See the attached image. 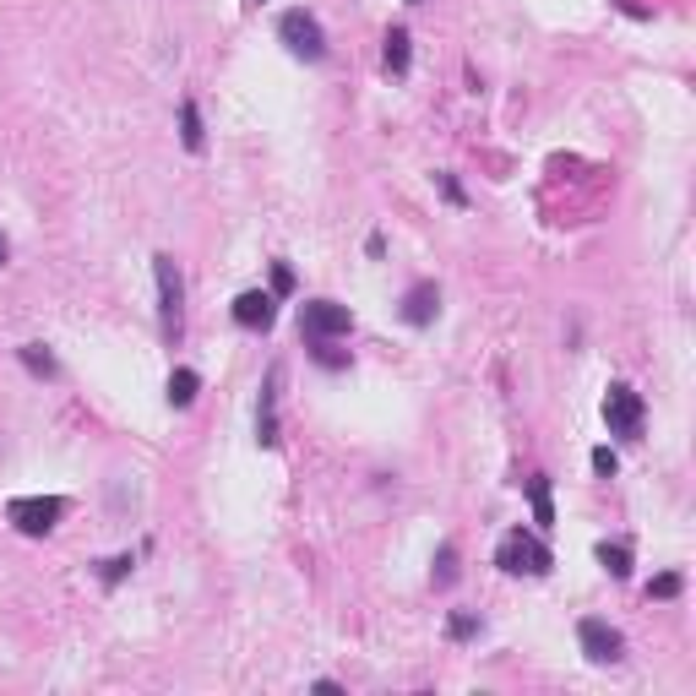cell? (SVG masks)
<instances>
[{"label": "cell", "mask_w": 696, "mask_h": 696, "mask_svg": "<svg viewBox=\"0 0 696 696\" xmlns=\"http://www.w3.org/2000/svg\"><path fill=\"white\" fill-rule=\"evenodd\" d=\"M528 501H533V522H539V528H555V506H550V479H544V474H533V479H528Z\"/></svg>", "instance_id": "cell-11"}, {"label": "cell", "mask_w": 696, "mask_h": 696, "mask_svg": "<svg viewBox=\"0 0 696 696\" xmlns=\"http://www.w3.org/2000/svg\"><path fill=\"white\" fill-rule=\"evenodd\" d=\"M278 33H283V44H289L300 60H321V55H327V33H321V22L310 17V11H283Z\"/></svg>", "instance_id": "cell-6"}, {"label": "cell", "mask_w": 696, "mask_h": 696, "mask_svg": "<svg viewBox=\"0 0 696 696\" xmlns=\"http://www.w3.org/2000/svg\"><path fill=\"white\" fill-rule=\"evenodd\" d=\"M196 392H202V376H196V370H174L169 376V403L174 408H191Z\"/></svg>", "instance_id": "cell-13"}, {"label": "cell", "mask_w": 696, "mask_h": 696, "mask_svg": "<svg viewBox=\"0 0 696 696\" xmlns=\"http://www.w3.org/2000/svg\"><path fill=\"white\" fill-rule=\"evenodd\" d=\"M289 289H294V272L278 261V267H272V294H289Z\"/></svg>", "instance_id": "cell-22"}, {"label": "cell", "mask_w": 696, "mask_h": 696, "mask_svg": "<svg viewBox=\"0 0 696 696\" xmlns=\"http://www.w3.org/2000/svg\"><path fill=\"white\" fill-rule=\"evenodd\" d=\"M593 468H599V474L609 479V474H615V452H609V446H599V452H593Z\"/></svg>", "instance_id": "cell-23"}, {"label": "cell", "mask_w": 696, "mask_h": 696, "mask_svg": "<svg viewBox=\"0 0 696 696\" xmlns=\"http://www.w3.org/2000/svg\"><path fill=\"white\" fill-rule=\"evenodd\" d=\"M22 365H28L33 376H44V381H49V376H55V370H60V365H55V354H49L44 343H22Z\"/></svg>", "instance_id": "cell-16"}, {"label": "cell", "mask_w": 696, "mask_h": 696, "mask_svg": "<svg viewBox=\"0 0 696 696\" xmlns=\"http://www.w3.org/2000/svg\"><path fill=\"white\" fill-rule=\"evenodd\" d=\"M604 425L609 435H620V441H637L642 435V397L626 387V381H615V387L604 392Z\"/></svg>", "instance_id": "cell-5"}, {"label": "cell", "mask_w": 696, "mask_h": 696, "mask_svg": "<svg viewBox=\"0 0 696 696\" xmlns=\"http://www.w3.org/2000/svg\"><path fill=\"white\" fill-rule=\"evenodd\" d=\"M599 566L609 571V577H631V544H599Z\"/></svg>", "instance_id": "cell-14"}, {"label": "cell", "mask_w": 696, "mask_h": 696, "mask_svg": "<svg viewBox=\"0 0 696 696\" xmlns=\"http://www.w3.org/2000/svg\"><path fill=\"white\" fill-rule=\"evenodd\" d=\"M435 185H441V196H446L452 207H463V191H457V180H452V174H435Z\"/></svg>", "instance_id": "cell-21"}, {"label": "cell", "mask_w": 696, "mask_h": 696, "mask_svg": "<svg viewBox=\"0 0 696 696\" xmlns=\"http://www.w3.org/2000/svg\"><path fill=\"white\" fill-rule=\"evenodd\" d=\"M495 566H501L506 577H544V571L555 566V555H550V544H544L539 533L512 528L501 544H495Z\"/></svg>", "instance_id": "cell-1"}, {"label": "cell", "mask_w": 696, "mask_h": 696, "mask_svg": "<svg viewBox=\"0 0 696 696\" xmlns=\"http://www.w3.org/2000/svg\"><path fill=\"white\" fill-rule=\"evenodd\" d=\"M408 55H414V49H408V33L392 28V33H387V49H381V66H387L392 77H403V71H408Z\"/></svg>", "instance_id": "cell-12"}, {"label": "cell", "mask_w": 696, "mask_h": 696, "mask_svg": "<svg viewBox=\"0 0 696 696\" xmlns=\"http://www.w3.org/2000/svg\"><path fill=\"white\" fill-rule=\"evenodd\" d=\"M180 142H185V153H202V115H196L191 98L180 104Z\"/></svg>", "instance_id": "cell-15"}, {"label": "cell", "mask_w": 696, "mask_h": 696, "mask_svg": "<svg viewBox=\"0 0 696 696\" xmlns=\"http://www.w3.org/2000/svg\"><path fill=\"white\" fill-rule=\"evenodd\" d=\"M435 310H441V289H435V283H414V289L403 294V321L408 327H430Z\"/></svg>", "instance_id": "cell-9"}, {"label": "cell", "mask_w": 696, "mask_h": 696, "mask_svg": "<svg viewBox=\"0 0 696 696\" xmlns=\"http://www.w3.org/2000/svg\"><path fill=\"white\" fill-rule=\"evenodd\" d=\"M648 593H653V599H675V593H680V577H675V571H664V577H658Z\"/></svg>", "instance_id": "cell-19"}, {"label": "cell", "mask_w": 696, "mask_h": 696, "mask_svg": "<svg viewBox=\"0 0 696 696\" xmlns=\"http://www.w3.org/2000/svg\"><path fill=\"white\" fill-rule=\"evenodd\" d=\"M577 642H582V653H588L593 664H620V653H626V642H620V631L609 626V620H582Z\"/></svg>", "instance_id": "cell-7"}, {"label": "cell", "mask_w": 696, "mask_h": 696, "mask_svg": "<svg viewBox=\"0 0 696 696\" xmlns=\"http://www.w3.org/2000/svg\"><path fill=\"white\" fill-rule=\"evenodd\" d=\"M60 517H66V501H60V495H17V501H6V522L17 533H28V539L55 533Z\"/></svg>", "instance_id": "cell-3"}, {"label": "cell", "mask_w": 696, "mask_h": 696, "mask_svg": "<svg viewBox=\"0 0 696 696\" xmlns=\"http://www.w3.org/2000/svg\"><path fill=\"white\" fill-rule=\"evenodd\" d=\"M153 283H158V321H164V338L180 343V327H185V278L174 267V256L158 251L153 256Z\"/></svg>", "instance_id": "cell-2"}, {"label": "cell", "mask_w": 696, "mask_h": 696, "mask_svg": "<svg viewBox=\"0 0 696 696\" xmlns=\"http://www.w3.org/2000/svg\"><path fill=\"white\" fill-rule=\"evenodd\" d=\"M0 267H6V234H0Z\"/></svg>", "instance_id": "cell-24"}, {"label": "cell", "mask_w": 696, "mask_h": 696, "mask_svg": "<svg viewBox=\"0 0 696 696\" xmlns=\"http://www.w3.org/2000/svg\"><path fill=\"white\" fill-rule=\"evenodd\" d=\"M278 381H283V370H272L267 392H261V408H256V441L261 446H278Z\"/></svg>", "instance_id": "cell-10"}, {"label": "cell", "mask_w": 696, "mask_h": 696, "mask_svg": "<svg viewBox=\"0 0 696 696\" xmlns=\"http://www.w3.org/2000/svg\"><path fill=\"white\" fill-rule=\"evenodd\" d=\"M348 327H354V310L338 305V300H305L300 305V332L310 343L321 338H348Z\"/></svg>", "instance_id": "cell-4"}, {"label": "cell", "mask_w": 696, "mask_h": 696, "mask_svg": "<svg viewBox=\"0 0 696 696\" xmlns=\"http://www.w3.org/2000/svg\"><path fill=\"white\" fill-rule=\"evenodd\" d=\"M452 582H457V550L441 544V550H435V588H452Z\"/></svg>", "instance_id": "cell-17"}, {"label": "cell", "mask_w": 696, "mask_h": 696, "mask_svg": "<svg viewBox=\"0 0 696 696\" xmlns=\"http://www.w3.org/2000/svg\"><path fill=\"white\" fill-rule=\"evenodd\" d=\"M446 631H452L457 642H468L479 631V615H452V620H446Z\"/></svg>", "instance_id": "cell-18"}, {"label": "cell", "mask_w": 696, "mask_h": 696, "mask_svg": "<svg viewBox=\"0 0 696 696\" xmlns=\"http://www.w3.org/2000/svg\"><path fill=\"white\" fill-rule=\"evenodd\" d=\"M131 566H136L131 555H115V561H104V582H120V577H126Z\"/></svg>", "instance_id": "cell-20"}, {"label": "cell", "mask_w": 696, "mask_h": 696, "mask_svg": "<svg viewBox=\"0 0 696 696\" xmlns=\"http://www.w3.org/2000/svg\"><path fill=\"white\" fill-rule=\"evenodd\" d=\"M272 316H278V294H267V289H245L240 300H234V321H240L245 332H267Z\"/></svg>", "instance_id": "cell-8"}]
</instances>
